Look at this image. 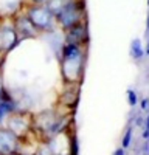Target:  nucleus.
Here are the masks:
<instances>
[{
    "instance_id": "obj_17",
    "label": "nucleus",
    "mask_w": 149,
    "mask_h": 155,
    "mask_svg": "<svg viewBox=\"0 0 149 155\" xmlns=\"http://www.w3.org/2000/svg\"><path fill=\"white\" fill-rule=\"evenodd\" d=\"M2 93H3V92H2V88H0V99H2Z\"/></svg>"
},
{
    "instance_id": "obj_19",
    "label": "nucleus",
    "mask_w": 149,
    "mask_h": 155,
    "mask_svg": "<svg viewBox=\"0 0 149 155\" xmlns=\"http://www.w3.org/2000/svg\"><path fill=\"white\" fill-rule=\"evenodd\" d=\"M67 2H71V0H67Z\"/></svg>"
},
{
    "instance_id": "obj_15",
    "label": "nucleus",
    "mask_w": 149,
    "mask_h": 155,
    "mask_svg": "<svg viewBox=\"0 0 149 155\" xmlns=\"http://www.w3.org/2000/svg\"><path fill=\"white\" fill-rule=\"evenodd\" d=\"M144 54L149 56V39H147V45H146V50H144Z\"/></svg>"
},
{
    "instance_id": "obj_16",
    "label": "nucleus",
    "mask_w": 149,
    "mask_h": 155,
    "mask_svg": "<svg viewBox=\"0 0 149 155\" xmlns=\"http://www.w3.org/2000/svg\"><path fill=\"white\" fill-rule=\"evenodd\" d=\"M146 28H147V33H149V12H147V19H146Z\"/></svg>"
},
{
    "instance_id": "obj_3",
    "label": "nucleus",
    "mask_w": 149,
    "mask_h": 155,
    "mask_svg": "<svg viewBox=\"0 0 149 155\" xmlns=\"http://www.w3.org/2000/svg\"><path fill=\"white\" fill-rule=\"evenodd\" d=\"M19 153V137L11 129H0V155Z\"/></svg>"
},
{
    "instance_id": "obj_10",
    "label": "nucleus",
    "mask_w": 149,
    "mask_h": 155,
    "mask_svg": "<svg viewBox=\"0 0 149 155\" xmlns=\"http://www.w3.org/2000/svg\"><path fill=\"white\" fill-rule=\"evenodd\" d=\"M127 101H129V106L131 107H135L137 106V102H138V96H137L135 90H132V88L127 90Z\"/></svg>"
},
{
    "instance_id": "obj_12",
    "label": "nucleus",
    "mask_w": 149,
    "mask_h": 155,
    "mask_svg": "<svg viewBox=\"0 0 149 155\" xmlns=\"http://www.w3.org/2000/svg\"><path fill=\"white\" fill-rule=\"evenodd\" d=\"M140 106H141V110H146L147 106H149V98H144V99L141 101V104H140Z\"/></svg>"
},
{
    "instance_id": "obj_4",
    "label": "nucleus",
    "mask_w": 149,
    "mask_h": 155,
    "mask_svg": "<svg viewBox=\"0 0 149 155\" xmlns=\"http://www.w3.org/2000/svg\"><path fill=\"white\" fill-rule=\"evenodd\" d=\"M19 42V34L16 28L12 27H0V50L2 51H9L12 50Z\"/></svg>"
},
{
    "instance_id": "obj_7",
    "label": "nucleus",
    "mask_w": 149,
    "mask_h": 155,
    "mask_svg": "<svg viewBox=\"0 0 149 155\" xmlns=\"http://www.w3.org/2000/svg\"><path fill=\"white\" fill-rule=\"evenodd\" d=\"M81 47L76 44H67L62 48V56L64 59H79L81 58Z\"/></svg>"
},
{
    "instance_id": "obj_6",
    "label": "nucleus",
    "mask_w": 149,
    "mask_h": 155,
    "mask_svg": "<svg viewBox=\"0 0 149 155\" xmlns=\"http://www.w3.org/2000/svg\"><path fill=\"white\" fill-rule=\"evenodd\" d=\"M67 39H68V44H76L79 45L81 42H85L87 39V30L82 23H76L74 27L67 30Z\"/></svg>"
},
{
    "instance_id": "obj_5",
    "label": "nucleus",
    "mask_w": 149,
    "mask_h": 155,
    "mask_svg": "<svg viewBox=\"0 0 149 155\" xmlns=\"http://www.w3.org/2000/svg\"><path fill=\"white\" fill-rule=\"evenodd\" d=\"M16 31L17 34L23 36V37H34L37 34L36 27L31 23V20L28 19V16H22L17 19L16 22Z\"/></svg>"
},
{
    "instance_id": "obj_1",
    "label": "nucleus",
    "mask_w": 149,
    "mask_h": 155,
    "mask_svg": "<svg viewBox=\"0 0 149 155\" xmlns=\"http://www.w3.org/2000/svg\"><path fill=\"white\" fill-rule=\"evenodd\" d=\"M28 19L31 20V23L36 27L37 31H50L53 27V11L47 8V6H42V5H34L30 8L28 11Z\"/></svg>"
},
{
    "instance_id": "obj_18",
    "label": "nucleus",
    "mask_w": 149,
    "mask_h": 155,
    "mask_svg": "<svg viewBox=\"0 0 149 155\" xmlns=\"http://www.w3.org/2000/svg\"><path fill=\"white\" fill-rule=\"evenodd\" d=\"M16 155H22V153H16Z\"/></svg>"
},
{
    "instance_id": "obj_13",
    "label": "nucleus",
    "mask_w": 149,
    "mask_h": 155,
    "mask_svg": "<svg viewBox=\"0 0 149 155\" xmlns=\"http://www.w3.org/2000/svg\"><path fill=\"white\" fill-rule=\"evenodd\" d=\"M114 155H126V149H123V147H118L115 152H114Z\"/></svg>"
},
{
    "instance_id": "obj_14",
    "label": "nucleus",
    "mask_w": 149,
    "mask_h": 155,
    "mask_svg": "<svg viewBox=\"0 0 149 155\" xmlns=\"http://www.w3.org/2000/svg\"><path fill=\"white\" fill-rule=\"evenodd\" d=\"M33 2L36 3V5H42V3H45L47 0H33Z\"/></svg>"
},
{
    "instance_id": "obj_8",
    "label": "nucleus",
    "mask_w": 149,
    "mask_h": 155,
    "mask_svg": "<svg viewBox=\"0 0 149 155\" xmlns=\"http://www.w3.org/2000/svg\"><path fill=\"white\" fill-rule=\"evenodd\" d=\"M131 56L135 61H140L144 56V50H143V45L140 42V39H134L132 41V44H131Z\"/></svg>"
},
{
    "instance_id": "obj_9",
    "label": "nucleus",
    "mask_w": 149,
    "mask_h": 155,
    "mask_svg": "<svg viewBox=\"0 0 149 155\" xmlns=\"http://www.w3.org/2000/svg\"><path fill=\"white\" fill-rule=\"evenodd\" d=\"M131 143H132V127H127L126 132H124V135H123V140H121V147L123 149H129Z\"/></svg>"
},
{
    "instance_id": "obj_11",
    "label": "nucleus",
    "mask_w": 149,
    "mask_h": 155,
    "mask_svg": "<svg viewBox=\"0 0 149 155\" xmlns=\"http://www.w3.org/2000/svg\"><path fill=\"white\" fill-rule=\"evenodd\" d=\"M143 138L147 140L149 138V115L146 116V121H144V132H143Z\"/></svg>"
},
{
    "instance_id": "obj_2",
    "label": "nucleus",
    "mask_w": 149,
    "mask_h": 155,
    "mask_svg": "<svg viewBox=\"0 0 149 155\" xmlns=\"http://www.w3.org/2000/svg\"><path fill=\"white\" fill-rule=\"evenodd\" d=\"M56 20L59 22V25L64 30H68L71 27H74L76 23H79L81 20V11L78 8V5L74 2H65L61 6V9L55 14Z\"/></svg>"
}]
</instances>
